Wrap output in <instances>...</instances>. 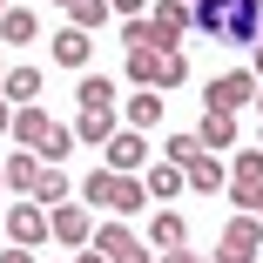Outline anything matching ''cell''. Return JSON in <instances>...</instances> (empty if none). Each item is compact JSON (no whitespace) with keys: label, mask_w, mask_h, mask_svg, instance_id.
I'll return each instance as SVG.
<instances>
[{"label":"cell","mask_w":263,"mask_h":263,"mask_svg":"<svg viewBox=\"0 0 263 263\" xmlns=\"http://www.w3.org/2000/svg\"><path fill=\"white\" fill-rule=\"evenodd\" d=\"M122 81L128 88H155V95H169L189 81V54H155V47H135V54L122 61Z\"/></svg>","instance_id":"cell-1"},{"label":"cell","mask_w":263,"mask_h":263,"mask_svg":"<svg viewBox=\"0 0 263 263\" xmlns=\"http://www.w3.org/2000/svg\"><path fill=\"white\" fill-rule=\"evenodd\" d=\"M95 230H101V216L81 202V196H68V202H54L47 209V236L61 243V256H74V250H95Z\"/></svg>","instance_id":"cell-2"},{"label":"cell","mask_w":263,"mask_h":263,"mask_svg":"<svg viewBox=\"0 0 263 263\" xmlns=\"http://www.w3.org/2000/svg\"><path fill=\"white\" fill-rule=\"evenodd\" d=\"M256 74L250 68H223V74H209L202 81V115H236V108H256Z\"/></svg>","instance_id":"cell-3"},{"label":"cell","mask_w":263,"mask_h":263,"mask_svg":"<svg viewBox=\"0 0 263 263\" xmlns=\"http://www.w3.org/2000/svg\"><path fill=\"white\" fill-rule=\"evenodd\" d=\"M0 230H7L14 250H41V243H54V236H47V209H41L34 196H14L7 216H0Z\"/></svg>","instance_id":"cell-4"},{"label":"cell","mask_w":263,"mask_h":263,"mask_svg":"<svg viewBox=\"0 0 263 263\" xmlns=\"http://www.w3.org/2000/svg\"><path fill=\"white\" fill-rule=\"evenodd\" d=\"M95 250L108 256V263H155V250L122 223V216H101V230H95Z\"/></svg>","instance_id":"cell-5"},{"label":"cell","mask_w":263,"mask_h":263,"mask_svg":"<svg viewBox=\"0 0 263 263\" xmlns=\"http://www.w3.org/2000/svg\"><path fill=\"white\" fill-rule=\"evenodd\" d=\"M148 27H155V54H182V41L196 34V14L182 7V0H155Z\"/></svg>","instance_id":"cell-6"},{"label":"cell","mask_w":263,"mask_h":263,"mask_svg":"<svg viewBox=\"0 0 263 263\" xmlns=\"http://www.w3.org/2000/svg\"><path fill=\"white\" fill-rule=\"evenodd\" d=\"M256 250H263V223L256 216H230L223 236H216V263H256Z\"/></svg>","instance_id":"cell-7"},{"label":"cell","mask_w":263,"mask_h":263,"mask_svg":"<svg viewBox=\"0 0 263 263\" xmlns=\"http://www.w3.org/2000/svg\"><path fill=\"white\" fill-rule=\"evenodd\" d=\"M148 162H155V155H148V135H135V128H115V142L101 148V169H115V176H135Z\"/></svg>","instance_id":"cell-8"},{"label":"cell","mask_w":263,"mask_h":263,"mask_svg":"<svg viewBox=\"0 0 263 263\" xmlns=\"http://www.w3.org/2000/svg\"><path fill=\"white\" fill-rule=\"evenodd\" d=\"M162 115H169V101L155 95V88H128V95H122V128L148 135V128H162Z\"/></svg>","instance_id":"cell-9"},{"label":"cell","mask_w":263,"mask_h":263,"mask_svg":"<svg viewBox=\"0 0 263 263\" xmlns=\"http://www.w3.org/2000/svg\"><path fill=\"white\" fill-rule=\"evenodd\" d=\"M47 61L68 68V74H81V68L95 61V34H81V27H54V41H47Z\"/></svg>","instance_id":"cell-10"},{"label":"cell","mask_w":263,"mask_h":263,"mask_svg":"<svg viewBox=\"0 0 263 263\" xmlns=\"http://www.w3.org/2000/svg\"><path fill=\"white\" fill-rule=\"evenodd\" d=\"M216 41L223 47H256L263 41V7H256V0H230V21H223Z\"/></svg>","instance_id":"cell-11"},{"label":"cell","mask_w":263,"mask_h":263,"mask_svg":"<svg viewBox=\"0 0 263 263\" xmlns=\"http://www.w3.org/2000/svg\"><path fill=\"white\" fill-rule=\"evenodd\" d=\"M142 243H148L155 256H169V250H189V223L176 216V209H155V216H148V230H142Z\"/></svg>","instance_id":"cell-12"},{"label":"cell","mask_w":263,"mask_h":263,"mask_svg":"<svg viewBox=\"0 0 263 263\" xmlns=\"http://www.w3.org/2000/svg\"><path fill=\"white\" fill-rule=\"evenodd\" d=\"M68 128H74V142H88V148H108L115 128H122V108H81Z\"/></svg>","instance_id":"cell-13"},{"label":"cell","mask_w":263,"mask_h":263,"mask_svg":"<svg viewBox=\"0 0 263 263\" xmlns=\"http://www.w3.org/2000/svg\"><path fill=\"white\" fill-rule=\"evenodd\" d=\"M142 189H148V202H162V209H176V196L189 189V169H176V162H148Z\"/></svg>","instance_id":"cell-14"},{"label":"cell","mask_w":263,"mask_h":263,"mask_svg":"<svg viewBox=\"0 0 263 263\" xmlns=\"http://www.w3.org/2000/svg\"><path fill=\"white\" fill-rule=\"evenodd\" d=\"M27 41H41V14H34V7H7V14H0V47L21 54Z\"/></svg>","instance_id":"cell-15"},{"label":"cell","mask_w":263,"mask_h":263,"mask_svg":"<svg viewBox=\"0 0 263 263\" xmlns=\"http://www.w3.org/2000/svg\"><path fill=\"white\" fill-rule=\"evenodd\" d=\"M47 135H54V115H47L41 101H34V108H14V148H34V155H41Z\"/></svg>","instance_id":"cell-16"},{"label":"cell","mask_w":263,"mask_h":263,"mask_svg":"<svg viewBox=\"0 0 263 263\" xmlns=\"http://www.w3.org/2000/svg\"><path fill=\"white\" fill-rule=\"evenodd\" d=\"M0 162H7V189H14V196H34V189H41V169H47V162H41L34 148H14V155H0Z\"/></svg>","instance_id":"cell-17"},{"label":"cell","mask_w":263,"mask_h":263,"mask_svg":"<svg viewBox=\"0 0 263 263\" xmlns=\"http://www.w3.org/2000/svg\"><path fill=\"white\" fill-rule=\"evenodd\" d=\"M0 95H7L14 108H34V101H41V68H34V61H14L7 81H0Z\"/></svg>","instance_id":"cell-18"},{"label":"cell","mask_w":263,"mask_h":263,"mask_svg":"<svg viewBox=\"0 0 263 263\" xmlns=\"http://www.w3.org/2000/svg\"><path fill=\"white\" fill-rule=\"evenodd\" d=\"M189 189L196 196H223L230 189V162H223V155H196V162H189Z\"/></svg>","instance_id":"cell-19"},{"label":"cell","mask_w":263,"mask_h":263,"mask_svg":"<svg viewBox=\"0 0 263 263\" xmlns=\"http://www.w3.org/2000/svg\"><path fill=\"white\" fill-rule=\"evenodd\" d=\"M115 189H122V176H115V169H88V182H81V202L95 209V216H115Z\"/></svg>","instance_id":"cell-20"},{"label":"cell","mask_w":263,"mask_h":263,"mask_svg":"<svg viewBox=\"0 0 263 263\" xmlns=\"http://www.w3.org/2000/svg\"><path fill=\"white\" fill-rule=\"evenodd\" d=\"M196 142H202V155H236V115H202L196 122Z\"/></svg>","instance_id":"cell-21"},{"label":"cell","mask_w":263,"mask_h":263,"mask_svg":"<svg viewBox=\"0 0 263 263\" xmlns=\"http://www.w3.org/2000/svg\"><path fill=\"white\" fill-rule=\"evenodd\" d=\"M74 101H81V108H122V81L115 74H81Z\"/></svg>","instance_id":"cell-22"},{"label":"cell","mask_w":263,"mask_h":263,"mask_svg":"<svg viewBox=\"0 0 263 263\" xmlns=\"http://www.w3.org/2000/svg\"><path fill=\"white\" fill-rule=\"evenodd\" d=\"M74 148H81V142H74V128H68V122H54V135L41 142V162H47V169H61L68 155H74Z\"/></svg>","instance_id":"cell-23"},{"label":"cell","mask_w":263,"mask_h":263,"mask_svg":"<svg viewBox=\"0 0 263 263\" xmlns=\"http://www.w3.org/2000/svg\"><path fill=\"white\" fill-rule=\"evenodd\" d=\"M196 155H202V142H196V128H176V135L162 142V162H176V169H189Z\"/></svg>","instance_id":"cell-24"},{"label":"cell","mask_w":263,"mask_h":263,"mask_svg":"<svg viewBox=\"0 0 263 263\" xmlns=\"http://www.w3.org/2000/svg\"><path fill=\"white\" fill-rule=\"evenodd\" d=\"M148 209V189H142V176H122V189H115V216L128 223V216H142Z\"/></svg>","instance_id":"cell-25"},{"label":"cell","mask_w":263,"mask_h":263,"mask_svg":"<svg viewBox=\"0 0 263 263\" xmlns=\"http://www.w3.org/2000/svg\"><path fill=\"white\" fill-rule=\"evenodd\" d=\"M115 14H108V0H74V14H68V27H81V34H95V27H108Z\"/></svg>","instance_id":"cell-26"},{"label":"cell","mask_w":263,"mask_h":263,"mask_svg":"<svg viewBox=\"0 0 263 263\" xmlns=\"http://www.w3.org/2000/svg\"><path fill=\"white\" fill-rule=\"evenodd\" d=\"M189 14H196V34L216 41V34H223V21H230V0H202V7H189Z\"/></svg>","instance_id":"cell-27"},{"label":"cell","mask_w":263,"mask_h":263,"mask_svg":"<svg viewBox=\"0 0 263 263\" xmlns=\"http://www.w3.org/2000/svg\"><path fill=\"white\" fill-rule=\"evenodd\" d=\"M34 202H41V209L68 202V169H41V189H34Z\"/></svg>","instance_id":"cell-28"},{"label":"cell","mask_w":263,"mask_h":263,"mask_svg":"<svg viewBox=\"0 0 263 263\" xmlns=\"http://www.w3.org/2000/svg\"><path fill=\"white\" fill-rule=\"evenodd\" d=\"M122 41H128V54H135V47H155V27H148V14H142V21H122Z\"/></svg>","instance_id":"cell-29"},{"label":"cell","mask_w":263,"mask_h":263,"mask_svg":"<svg viewBox=\"0 0 263 263\" xmlns=\"http://www.w3.org/2000/svg\"><path fill=\"white\" fill-rule=\"evenodd\" d=\"M142 7H148V0H108V14H115V21H142Z\"/></svg>","instance_id":"cell-30"},{"label":"cell","mask_w":263,"mask_h":263,"mask_svg":"<svg viewBox=\"0 0 263 263\" xmlns=\"http://www.w3.org/2000/svg\"><path fill=\"white\" fill-rule=\"evenodd\" d=\"M155 263H216V256H196V250H169V256H155Z\"/></svg>","instance_id":"cell-31"},{"label":"cell","mask_w":263,"mask_h":263,"mask_svg":"<svg viewBox=\"0 0 263 263\" xmlns=\"http://www.w3.org/2000/svg\"><path fill=\"white\" fill-rule=\"evenodd\" d=\"M0 135H14V101L0 95Z\"/></svg>","instance_id":"cell-32"},{"label":"cell","mask_w":263,"mask_h":263,"mask_svg":"<svg viewBox=\"0 0 263 263\" xmlns=\"http://www.w3.org/2000/svg\"><path fill=\"white\" fill-rule=\"evenodd\" d=\"M0 263H34V250H14V243H7V250H0Z\"/></svg>","instance_id":"cell-33"},{"label":"cell","mask_w":263,"mask_h":263,"mask_svg":"<svg viewBox=\"0 0 263 263\" xmlns=\"http://www.w3.org/2000/svg\"><path fill=\"white\" fill-rule=\"evenodd\" d=\"M250 74H256V81H263V41H256V47H250Z\"/></svg>","instance_id":"cell-34"},{"label":"cell","mask_w":263,"mask_h":263,"mask_svg":"<svg viewBox=\"0 0 263 263\" xmlns=\"http://www.w3.org/2000/svg\"><path fill=\"white\" fill-rule=\"evenodd\" d=\"M7 68H14V54H7V47H0V81H7Z\"/></svg>","instance_id":"cell-35"},{"label":"cell","mask_w":263,"mask_h":263,"mask_svg":"<svg viewBox=\"0 0 263 263\" xmlns=\"http://www.w3.org/2000/svg\"><path fill=\"white\" fill-rule=\"evenodd\" d=\"M0 196H7V162H0Z\"/></svg>","instance_id":"cell-36"},{"label":"cell","mask_w":263,"mask_h":263,"mask_svg":"<svg viewBox=\"0 0 263 263\" xmlns=\"http://www.w3.org/2000/svg\"><path fill=\"white\" fill-rule=\"evenodd\" d=\"M54 7H61V14H74V0H54Z\"/></svg>","instance_id":"cell-37"},{"label":"cell","mask_w":263,"mask_h":263,"mask_svg":"<svg viewBox=\"0 0 263 263\" xmlns=\"http://www.w3.org/2000/svg\"><path fill=\"white\" fill-rule=\"evenodd\" d=\"M256 115H263V88H256Z\"/></svg>","instance_id":"cell-38"},{"label":"cell","mask_w":263,"mask_h":263,"mask_svg":"<svg viewBox=\"0 0 263 263\" xmlns=\"http://www.w3.org/2000/svg\"><path fill=\"white\" fill-rule=\"evenodd\" d=\"M256 223H263V196H256Z\"/></svg>","instance_id":"cell-39"},{"label":"cell","mask_w":263,"mask_h":263,"mask_svg":"<svg viewBox=\"0 0 263 263\" xmlns=\"http://www.w3.org/2000/svg\"><path fill=\"white\" fill-rule=\"evenodd\" d=\"M7 7H14V0H0V14H7Z\"/></svg>","instance_id":"cell-40"},{"label":"cell","mask_w":263,"mask_h":263,"mask_svg":"<svg viewBox=\"0 0 263 263\" xmlns=\"http://www.w3.org/2000/svg\"><path fill=\"white\" fill-rule=\"evenodd\" d=\"M182 7H202V0H182Z\"/></svg>","instance_id":"cell-41"},{"label":"cell","mask_w":263,"mask_h":263,"mask_svg":"<svg viewBox=\"0 0 263 263\" xmlns=\"http://www.w3.org/2000/svg\"><path fill=\"white\" fill-rule=\"evenodd\" d=\"M256 148H263V128H256Z\"/></svg>","instance_id":"cell-42"},{"label":"cell","mask_w":263,"mask_h":263,"mask_svg":"<svg viewBox=\"0 0 263 263\" xmlns=\"http://www.w3.org/2000/svg\"><path fill=\"white\" fill-rule=\"evenodd\" d=\"M14 7H27V0H14Z\"/></svg>","instance_id":"cell-43"},{"label":"cell","mask_w":263,"mask_h":263,"mask_svg":"<svg viewBox=\"0 0 263 263\" xmlns=\"http://www.w3.org/2000/svg\"><path fill=\"white\" fill-rule=\"evenodd\" d=\"M0 236H7V230H0Z\"/></svg>","instance_id":"cell-44"},{"label":"cell","mask_w":263,"mask_h":263,"mask_svg":"<svg viewBox=\"0 0 263 263\" xmlns=\"http://www.w3.org/2000/svg\"><path fill=\"white\" fill-rule=\"evenodd\" d=\"M256 7H263V0H256Z\"/></svg>","instance_id":"cell-45"}]
</instances>
